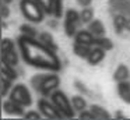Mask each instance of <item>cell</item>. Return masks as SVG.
I'll list each match as a JSON object with an SVG mask.
<instances>
[{
    "instance_id": "cell-1",
    "label": "cell",
    "mask_w": 130,
    "mask_h": 120,
    "mask_svg": "<svg viewBox=\"0 0 130 120\" xmlns=\"http://www.w3.org/2000/svg\"><path fill=\"white\" fill-rule=\"evenodd\" d=\"M18 47L24 61L32 67L49 70V71H59L62 67L56 52L41 41H37L35 38L21 35L18 38Z\"/></svg>"
},
{
    "instance_id": "cell-2",
    "label": "cell",
    "mask_w": 130,
    "mask_h": 120,
    "mask_svg": "<svg viewBox=\"0 0 130 120\" xmlns=\"http://www.w3.org/2000/svg\"><path fill=\"white\" fill-rule=\"evenodd\" d=\"M20 10L28 21L35 22V24L42 22L43 15H45V10L37 0H21Z\"/></svg>"
},
{
    "instance_id": "cell-3",
    "label": "cell",
    "mask_w": 130,
    "mask_h": 120,
    "mask_svg": "<svg viewBox=\"0 0 130 120\" xmlns=\"http://www.w3.org/2000/svg\"><path fill=\"white\" fill-rule=\"evenodd\" d=\"M49 98H51V100L55 103V106L60 110V113L63 114V117L71 119V117L76 116V110H74L73 105H71V99H69V98L66 96L64 92L56 89Z\"/></svg>"
},
{
    "instance_id": "cell-4",
    "label": "cell",
    "mask_w": 130,
    "mask_h": 120,
    "mask_svg": "<svg viewBox=\"0 0 130 120\" xmlns=\"http://www.w3.org/2000/svg\"><path fill=\"white\" fill-rule=\"evenodd\" d=\"M9 98L13 99L14 102L20 103L24 108H28V106L32 105L31 92H29V89L27 88L25 85H23V84H17V85L13 87L10 94H9Z\"/></svg>"
},
{
    "instance_id": "cell-5",
    "label": "cell",
    "mask_w": 130,
    "mask_h": 120,
    "mask_svg": "<svg viewBox=\"0 0 130 120\" xmlns=\"http://www.w3.org/2000/svg\"><path fill=\"white\" fill-rule=\"evenodd\" d=\"M2 63L10 66H17L18 63V55L14 50V43L9 38H4L2 41Z\"/></svg>"
},
{
    "instance_id": "cell-6",
    "label": "cell",
    "mask_w": 130,
    "mask_h": 120,
    "mask_svg": "<svg viewBox=\"0 0 130 120\" xmlns=\"http://www.w3.org/2000/svg\"><path fill=\"white\" fill-rule=\"evenodd\" d=\"M81 22V17L76 10H67L64 13V32L67 36H76V33L78 32L77 27Z\"/></svg>"
},
{
    "instance_id": "cell-7",
    "label": "cell",
    "mask_w": 130,
    "mask_h": 120,
    "mask_svg": "<svg viewBox=\"0 0 130 120\" xmlns=\"http://www.w3.org/2000/svg\"><path fill=\"white\" fill-rule=\"evenodd\" d=\"M38 110L46 119H63V114L55 106V103L52 100H48L46 98H42V99L38 100Z\"/></svg>"
},
{
    "instance_id": "cell-8",
    "label": "cell",
    "mask_w": 130,
    "mask_h": 120,
    "mask_svg": "<svg viewBox=\"0 0 130 120\" xmlns=\"http://www.w3.org/2000/svg\"><path fill=\"white\" fill-rule=\"evenodd\" d=\"M59 85H60V78L57 77L56 74L45 75L38 92H41L43 96H51V95L57 89V87H59Z\"/></svg>"
},
{
    "instance_id": "cell-9",
    "label": "cell",
    "mask_w": 130,
    "mask_h": 120,
    "mask_svg": "<svg viewBox=\"0 0 130 120\" xmlns=\"http://www.w3.org/2000/svg\"><path fill=\"white\" fill-rule=\"evenodd\" d=\"M3 110L6 114H10V116H20L24 117L25 112H24V106H21L20 103L14 102L13 99H7L3 102Z\"/></svg>"
},
{
    "instance_id": "cell-10",
    "label": "cell",
    "mask_w": 130,
    "mask_h": 120,
    "mask_svg": "<svg viewBox=\"0 0 130 120\" xmlns=\"http://www.w3.org/2000/svg\"><path fill=\"white\" fill-rule=\"evenodd\" d=\"M105 53H106L105 49H102V47H99V46H92V49H91L90 55H88V57H87L88 64H91V66L99 64L105 59Z\"/></svg>"
},
{
    "instance_id": "cell-11",
    "label": "cell",
    "mask_w": 130,
    "mask_h": 120,
    "mask_svg": "<svg viewBox=\"0 0 130 120\" xmlns=\"http://www.w3.org/2000/svg\"><path fill=\"white\" fill-rule=\"evenodd\" d=\"M74 39H76V42H83V43H87V45L94 46L95 35H94L90 29H83V31H78V32L76 33Z\"/></svg>"
},
{
    "instance_id": "cell-12",
    "label": "cell",
    "mask_w": 130,
    "mask_h": 120,
    "mask_svg": "<svg viewBox=\"0 0 130 120\" xmlns=\"http://www.w3.org/2000/svg\"><path fill=\"white\" fill-rule=\"evenodd\" d=\"M118 94L123 102L130 105V81H120L118 82Z\"/></svg>"
},
{
    "instance_id": "cell-13",
    "label": "cell",
    "mask_w": 130,
    "mask_h": 120,
    "mask_svg": "<svg viewBox=\"0 0 130 120\" xmlns=\"http://www.w3.org/2000/svg\"><path fill=\"white\" fill-rule=\"evenodd\" d=\"M130 77V70L126 64H119L116 67L115 73H113V80L116 82H120V81H127Z\"/></svg>"
},
{
    "instance_id": "cell-14",
    "label": "cell",
    "mask_w": 130,
    "mask_h": 120,
    "mask_svg": "<svg viewBox=\"0 0 130 120\" xmlns=\"http://www.w3.org/2000/svg\"><path fill=\"white\" fill-rule=\"evenodd\" d=\"M73 49H74V53H76L77 56L87 59L88 55H90V52H91V49H92V46H91V45H87V43H83V42H74Z\"/></svg>"
},
{
    "instance_id": "cell-15",
    "label": "cell",
    "mask_w": 130,
    "mask_h": 120,
    "mask_svg": "<svg viewBox=\"0 0 130 120\" xmlns=\"http://www.w3.org/2000/svg\"><path fill=\"white\" fill-rule=\"evenodd\" d=\"M88 29L95 35V38L96 36H104L105 35V27L99 20H92V21L88 24Z\"/></svg>"
},
{
    "instance_id": "cell-16",
    "label": "cell",
    "mask_w": 130,
    "mask_h": 120,
    "mask_svg": "<svg viewBox=\"0 0 130 120\" xmlns=\"http://www.w3.org/2000/svg\"><path fill=\"white\" fill-rule=\"evenodd\" d=\"M71 105H73L74 110H76L77 113H80V112L87 109V102H85V99L83 96H80V95H76V96L71 98Z\"/></svg>"
},
{
    "instance_id": "cell-17",
    "label": "cell",
    "mask_w": 130,
    "mask_h": 120,
    "mask_svg": "<svg viewBox=\"0 0 130 120\" xmlns=\"http://www.w3.org/2000/svg\"><path fill=\"white\" fill-rule=\"evenodd\" d=\"M39 41L42 42V43H45L46 46H49L51 49H53L55 52L57 50V45L53 42V36H52L49 32H42V33H41V35H39Z\"/></svg>"
},
{
    "instance_id": "cell-18",
    "label": "cell",
    "mask_w": 130,
    "mask_h": 120,
    "mask_svg": "<svg viewBox=\"0 0 130 120\" xmlns=\"http://www.w3.org/2000/svg\"><path fill=\"white\" fill-rule=\"evenodd\" d=\"M94 46H99L105 50H110L113 47V43L108 38H105V35H104V36H96L95 42H94Z\"/></svg>"
},
{
    "instance_id": "cell-19",
    "label": "cell",
    "mask_w": 130,
    "mask_h": 120,
    "mask_svg": "<svg viewBox=\"0 0 130 120\" xmlns=\"http://www.w3.org/2000/svg\"><path fill=\"white\" fill-rule=\"evenodd\" d=\"M2 75H6V77L10 78V80L14 81L15 78H17V73H15V70H14V66L2 63Z\"/></svg>"
},
{
    "instance_id": "cell-20",
    "label": "cell",
    "mask_w": 130,
    "mask_h": 120,
    "mask_svg": "<svg viewBox=\"0 0 130 120\" xmlns=\"http://www.w3.org/2000/svg\"><path fill=\"white\" fill-rule=\"evenodd\" d=\"M90 109H91V112L95 114L96 119H109L110 117L109 112H106L104 108H101V106H98V105H92Z\"/></svg>"
},
{
    "instance_id": "cell-21",
    "label": "cell",
    "mask_w": 130,
    "mask_h": 120,
    "mask_svg": "<svg viewBox=\"0 0 130 120\" xmlns=\"http://www.w3.org/2000/svg\"><path fill=\"white\" fill-rule=\"evenodd\" d=\"M80 17H81V22L83 24H90L94 20V11L92 8H84V10L80 13Z\"/></svg>"
},
{
    "instance_id": "cell-22",
    "label": "cell",
    "mask_w": 130,
    "mask_h": 120,
    "mask_svg": "<svg viewBox=\"0 0 130 120\" xmlns=\"http://www.w3.org/2000/svg\"><path fill=\"white\" fill-rule=\"evenodd\" d=\"M52 14L56 18H60L63 14V0H53L52 4Z\"/></svg>"
},
{
    "instance_id": "cell-23",
    "label": "cell",
    "mask_w": 130,
    "mask_h": 120,
    "mask_svg": "<svg viewBox=\"0 0 130 120\" xmlns=\"http://www.w3.org/2000/svg\"><path fill=\"white\" fill-rule=\"evenodd\" d=\"M11 85H13V80H10L6 75H2V94H3V96H6L11 91Z\"/></svg>"
},
{
    "instance_id": "cell-24",
    "label": "cell",
    "mask_w": 130,
    "mask_h": 120,
    "mask_svg": "<svg viewBox=\"0 0 130 120\" xmlns=\"http://www.w3.org/2000/svg\"><path fill=\"white\" fill-rule=\"evenodd\" d=\"M20 31H21V35L31 36V38H35V36H37V31H35L32 27H29V25H21Z\"/></svg>"
},
{
    "instance_id": "cell-25",
    "label": "cell",
    "mask_w": 130,
    "mask_h": 120,
    "mask_svg": "<svg viewBox=\"0 0 130 120\" xmlns=\"http://www.w3.org/2000/svg\"><path fill=\"white\" fill-rule=\"evenodd\" d=\"M126 24H127V20L124 18V17H122V15L115 17V27H116V29H118V32H120V29L123 27H126Z\"/></svg>"
},
{
    "instance_id": "cell-26",
    "label": "cell",
    "mask_w": 130,
    "mask_h": 120,
    "mask_svg": "<svg viewBox=\"0 0 130 120\" xmlns=\"http://www.w3.org/2000/svg\"><path fill=\"white\" fill-rule=\"evenodd\" d=\"M43 77H45V74H39V75H34V77L31 78V84L37 91H39V87H41V84H42Z\"/></svg>"
},
{
    "instance_id": "cell-27",
    "label": "cell",
    "mask_w": 130,
    "mask_h": 120,
    "mask_svg": "<svg viewBox=\"0 0 130 120\" xmlns=\"http://www.w3.org/2000/svg\"><path fill=\"white\" fill-rule=\"evenodd\" d=\"M42 8L45 10V13H52V4H53V0H37Z\"/></svg>"
},
{
    "instance_id": "cell-28",
    "label": "cell",
    "mask_w": 130,
    "mask_h": 120,
    "mask_svg": "<svg viewBox=\"0 0 130 120\" xmlns=\"http://www.w3.org/2000/svg\"><path fill=\"white\" fill-rule=\"evenodd\" d=\"M24 119H42V113L41 112H34V110H29L24 114Z\"/></svg>"
},
{
    "instance_id": "cell-29",
    "label": "cell",
    "mask_w": 130,
    "mask_h": 120,
    "mask_svg": "<svg viewBox=\"0 0 130 120\" xmlns=\"http://www.w3.org/2000/svg\"><path fill=\"white\" fill-rule=\"evenodd\" d=\"M80 117H81V119H96L95 114L91 112V109H90V110H87V109H85V110L80 112Z\"/></svg>"
},
{
    "instance_id": "cell-30",
    "label": "cell",
    "mask_w": 130,
    "mask_h": 120,
    "mask_svg": "<svg viewBox=\"0 0 130 120\" xmlns=\"http://www.w3.org/2000/svg\"><path fill=\"white\" fill-rule=\"evenodd\" d=\"M3 18H7V15H9V8H7L6 4H3Z\"/></svg>"
},
{
    "instance_id": "cell-31",
    "label": "cell",
    "mask_w": 130,
    "mask_h": 120,
    "mask_svg": "<svg viewBox=\"0 0 130 120\" xmlns=\"http://www.w3.org/2000/svg\"><path fill=\"white\" fill-rule=\"evenodd\" d=\"M76 88H77V89L80 88V89H81L83 92H85V91H87V89H85L84 87H83V84H81V82H78V81H76Z\"/></svg>"
},
{
    "instance_id": "cell-32",
    "label": "cell",
    "mask_w": 130,
    "mask_h": 120,
    "mask_svg": "<svg viewBox=\"0 0 130 120\" xmlns=\"http://www.w3.org/2000/svg\"><path fill=\"white\" fill-rule=\"evenodd\" d=\"M116 117H124V114H122L120 112H119V113H116Z\"/></svg>"
}]
</instances>
